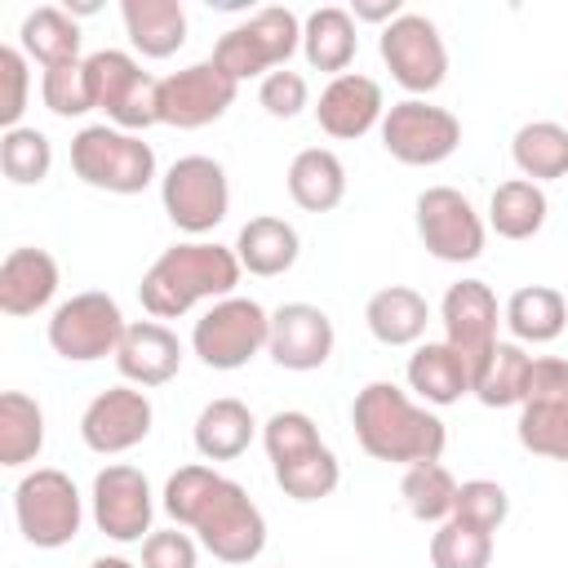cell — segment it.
<instances>
[{"instance_id":"obj_1","label":"cell","mask_w":568,"mask_h":568,"mask_svg":"<svg viewBox=\"0 0 568 568\" xmlns=\"http://www.w3.org/2000/svg\"><path fill=\"white\" fill-rule=\"evenodd\" d=\"M160 506L178 528H191L217 564H253L266 550V515L257 501L244 493V484L217 475L204 462L178 466L164 479Z\"/></svg>"},{"instance_id":"obj_2","label":"cell","mask_w":568,"mask_h":568,"mask_svg":"<svg viewBox=\"0 0 568 568\" xmlns=\"http://www.w3.org/2000/svg\"><path fill=\"white\" fill-rule=\"evenodd\" d=\"M351 426L373 462H390L404 470L417 462H439L448 444V426L439 422V413L395 382H368L351 404Z\"/></svg>"},{"instance_id":"obj_3","label":"cell","mask_w":568,"mask_h":568,"mask_svg":"<svg viewBox=\"0 0 568 568\" xmlns=\"http://www.w3.org/2000/svg\"><path fill=\"white\" fill-rule=\"evenodd\" d=\"M244 266L235 257V248L217 244V240H182L169 244L138 284V302L151 320H178L200 302H222L235 293Z\"/></svg>"},{"instance_id":"obj_4","label":"cell","mask_w":568,"mask_h":568,"mask_svg":"<svg viewBox=\"0 0 568 568\" xmlns=\"http://www.w3.org/2000/svg\"><path fill=\"white\" fill-rule=\"evenodd\" d=\"M262 448L271 457L275 484L293 501H320L342 484L337 453L320 439V426L302 408H280L262 422Z\"/></svg>"},{"instance_id":"obj_5","label":"cell","mask_w":568,"mask_h":568,"mask_svg":"<svg viewBox=\"0 0 568 568\" xmlns=\"http://www.w3.org/2000/svg\"><path fill=\"white\" fill-rule=\"evenodd\" d=\"M71 173L106 195H138L155 182V151L142 133L115 124H84L71 138Z\"/></svg>"},{"instance_id":"obj_6","label":"cell","mask_w":568,"mask_h":568,"mask_svg":"<svg viewBox=\"0 0 568 568\" xmlns=\"http://www.w3.org/2000/svg\"><path fill=\"white\" fill-rule=\"evenodd\" d=\"M302 49V18L284 4H266L217 36L213 62L235 80H266L271 71L288 67V58Z\"/></svg>"},{"instance_id":"obj_7","label":"cell","mask_w":568,"mask_h":568,"mask_svg":"<svg viewBox=\"0 0 568 568\" xmlns=\"http://www.w3.org/2000/svg\"><path fill=\"white\" fill-rule=\"evenodd\" d=\"M13 519L36 550H62L75 541L84 524V497L67 470L36 466L13 488Z\"/></svg>"},{"instance_id":"obj_8","label":"cell","mask_w":568,"mask_h":568,"mask_svg":"<svg viewBox=\"0 0 568 568\" xmlns=\"http://www.w3.org/2000/svg\"><path fill=\"white\" fill-rule=\"evenodd\" d=\"M271 342V311L253 297H222L213 302L195 328H191V351L204 368H217V373H235L244 368L248 359H257Z\"/></svg>"},{"instance_id":"obj_9","label":"cell","mask_w":568,"mask_h":568,"mask_svg":"<svg viewBox=\"0 0 568 568\" xmlns=\"http://www.w3.org/2000/svg\"><path fill=\"white\" fill-rule=\"evenodd\" d=\"M93 84V111H106V124L142 133L160 124V80L124 49H98L84 58Z\"/></svg>"},{"instance_id":"obj_10","label":"cell","mask_w":568,"mask_h":568,"mask_svg":"<svg viewBox=\"0 0 568 568\" xmlns=\"http://www.w3.org/2000/svg\"><path fill=\"white\" fill-rule=\"evenodd\" d=\"M160 204H164L169 222L182 235H191V240L209 235L231 213L226 169L213 155H182V160H173L164 169V178H160Z\"/></svg>"},{"instance_id":"obj_11","label":"cell","mask_w":568,"mask_h":568,"mask_svg":"<svg viewBox=\"0 0 568 568\" xmlns=\"http://www.w3.org/2000/svg\"><path fill=\"white\" fill-rule=\"evenodd\" d=\"M124 328H129V320H124L120 302L102 288H84V293L53 306L44 337H49L53 355H62L67 364H93L106 355L115 359Z\"/></svg>"},{"instance_id":"obj_12","label":"cell","mask_w":568,"mask_h":568,"mask_svg":"<svg viewBox=\"0 0 568 568\" xmlns=\"http://www.w3.org/2000/svg\"><path fill=\"white\" fill-rule=\"evenodd\" d=\"M377 133H382L386 155L408 169L444 164L462 146V120L448 106H435L426 98H404V102L386 106Z\"/></svg>"},{"instance_id":"obj_13","label":"cell","mask_w":568,"mask_h":568,"mask_svg":"<svg viewBox=\"0 0 568 568\" xmlns=\"http://www.w3.org/2000/svg\"><path fill=\"white\" fill-rule=\"evenodd\" d=\"M377 53H382L390 80L413 98L435 93L448 80V44H444L439 27L426 13H408L404 9L390 27H382Z\"/></svg>"},{"instance_id":"obj_14","label":"cell","mask_w":568,"mask_h":568,"mask_svg":"<svg viewBox=\"0 0 568 568\" xmlns=\"http://www.w3.org/2000/svg\"><path fill=\"white\" fill-rule=\"evenodd\" d=\"M413 222H417V240L430 257L439 262H475L484 253L488 240V222L479 217V209L470 204V195H462L457 186H426L413 204Z\"/></svg>"},{"instance_id":"obj_15","label":"cell","mask_w":568,"mask_h":568,"mask_svg":"<svg viewBox=\"0 0 568 568\" xmlns=\"http://www.w3.org/2000/svg\"><path fill=\"white\" fill-rule=\"evenodd\" d=\"M89 506H93V524L98 532H106L111 541L129 546V541H146L155 528V493L146 484V475L129 462H111L93 475V493H89Z\"/></svg>"},{"instance_id":"obj_16","label":"cell","mask_w":568,"mask_h":568,"mask_svg":"<svg viewBox=\"0 0 568 568\" xmlns=\"http://www.w3.org/2000/svg\"><path fill=\"white\" fill-rule=\"evenodd\" d=\"M240 84L209 58V62H191L173 75L160 80V124L169 129H204L213 120H222L235 102Z\"/></svg>"},{"instance_id":"obj_17","label":"cell","mask_w":568,"mask_h":568,"mask_svg":"<svg viewBox=\"0 0 568 568\" xmlns=\"http://www.w3.org/2000/svg\"><path fill=\"white\" fill-rule=\"evenodd\" d=\"M151 422H155V408H151L146 390L124 382V386H106L89 399V408L80 413V439H84V448L115 457V453L138 448L151 435Z\"/></svg>"},{"instance_id":"obj_18","label":"cell","mask_w":568,"mask_h":568,"mask_svg":"<svg viewBox=\"0 0 568 568\" xmlns=\"http://www.w3.org/2000/svg\"><path fill=\"white\" fill-rule=\"evenodd\" d=\"M439 324H444V342L470 364V377H475V368L497 346V324H501L497 293L484 280H457V284H448V293L439 302Z\"/></svg>"},{"instance_id":"obj_19","label":"cell","mask_w":568,"mask_h":568,"mask_svg":"<svg viewBox=\"0 0 568 568\" xmlns=\"http://www.w3.org/2000/svg\"><path fill=\"white\" fill-rule=\"evenodd\" d=\"M337 346V333H333V320L324 306L315 302H284L271 311V342H266V355L288 368V373H315L328 364Z\"/></svg>"},{"instance_id":"obj_20","label":"cell","mask_w":568,"mask_h":568,"mask_svg":"<svg viewBox=\"0 0 568 568\" xmlns=\"http://www.w3.org/2000/svg\"><path fill=\"white\" fill-rule=\"evenodd\" d=\"M386 115V98H382V84L373 75H359V71H346V75H333L324 89H320V102H315V120L328 138L337 142H355L364 138L368 129H377Z\"/></svg>"},{"instance_id":"obj_21","label":"cell","mask_w":568,"mask_h":568,"mask_svg":"<svg viewBox=\"0 0 568 568\" xmlns=\"http://www.w3.org/2000/svg\"><path fill=\"white\" fill-rule=\"evenodd\" d=\"M182 342H178V333L169 328V324H160V320H138V324H129L124 328V337H120V346H115V368H120V377L129 382V386H164V382H173L178 377V368H182Z\"/></svg>"},{"instance_id":"obj_22","label":"cell","mask_w":568,"mask_h":568,"mask_svg":"<svg viewBox=\"0 0 568 568\" xmlns=\"http://www.w3.org/2000/svg\"><path fill=\"white\" fill-rule=\"evenodd\" d=\"M58 284H62V275H58L53 253H44L36 244L9 248L0 262V311L13 320H27L53 302Z\"/></svg>"},{"instance_id":"obj_23","label":"cell","mask_w":568,"mask_h":568,"mask_svg":"<svg viewBox=\"0 0 568 568\" xmlns=\"http://www.w3.org/2000/svg\"><path fill=\"white\" fill-rule=\"evenodd\" d=\"M404 377H408V390L426 408H448L462 395H470V364L448 342H417Z\"/></svg>"},{"instance_id":"obj_24","label":"cell","mask_w":568,"mask_h":568,"mask_svg":"<svg viewBox=\"0 0 568 568\" xmlns=\"http://www.w3.org/2000/svg\"><path fill=\"white\" fill-rule=\"evenodd\" d=\"M235 257H240V266H244L248 275L271 280V275H284V271L297 266V257H302V235H297L293 222H284V217H275V213H257V217H248V222L240 226V235H235Z\"/></svg>"},{"instance_id":"obj_25","label":"cell","mask_w":568,"mask_h":568,"mask_svg":"<svg viewBox=\"0 0 568 568\" xmlns=\"http://www.w3.org/2000/svg\"><path fill=\"white\" fill-rule=\"evenodd\" d=\"M359 53V36H355V18L342 4H320L302 18V58L311 71H328V75H346V67Z\"/></svg>"},{"instance_id":"obj_26","label":"cell","mask_w":568,"mask_h":568,"mask_svg":"<svg viewBox=\"0 0 568 568\" xmlns=\"http://www.w3.org/2000/svg\"><path fill=\"white\" fill-rule=\"evenodd\" d=\"M364 324L382 346H417L430 324V302L408 284H386L364 302Z\"/></svg>"},{"instance_id":"obj_27","label":"cell","mask_w":568,"mask_h":568,"mask_svg":"<svg viewBox=\"0 0 568 568\" xmlns=\"http://www.w3.org/2000/svg\"><path fill=\"white\" fill-rule=\"evenodd\" d=\"M288 200L306 213H333L346 200V164L328 146H306L288 160Z\"/></svg>"},{"instance_id":"obj_28","label":"cell","mask_w":568,"mask_h":568,"mask_svg":"<svg viewBox=\"0 0 568 568\" xmlns=\"http://www.w3.org/2000/svg\"><path fill=\"white\" fill-rule=\"evenodd\" d=\"M257 435V422L248 413L244 399L235 395H222V399H209L191 426V439H195V453L204 462H235L240 453H248Z\"/></svg>"},{"instance_id":"obj_29","label":"cell","mask_w":568,"mask_h":568,"mask_svg":"<svg viewBox=\"0 0 568 568\" xmlns=\"http://www.w3.org/2000/svg\"><path fill=\"white\" fill-rule=\"evenodd\" d=\"M124 36L142 58H173L186 44L182 0H120Z\"/></svg>"},{"instance_id":"obj_30","label":"cell","mask_w":568,"mask_h":568,"mask_svg":"<svg viewBox=\"0 0 568 568\" xmlns=\"http://www.w3.org/2000/svg\"><path fill=\"white\" fill-rule=\"evenodd\" d=\"M501 320L519 346H546L568 328V297L550 284H524L506 297Z\"/></svg>"},{"instance_id":"obj_31","label":"cell","mask_w":568,"mask_h":568,"mask_svg":"<svg viewBox=\"0 0 568 568\" xmlns=\"http://www.w3.org/2000/svg\"><path fill=\"white\" fill-rule=\"evenodd\" d=\"M18 49L31 62H40L44 71L67 67V62H80V22L62 4H40V9H31L22 18Z\"/></svg>"},{"instance_id":"obj_32","label":"cell","mask_w":568,"mask_h":568,"mask_svg":"<svg viewBox=\"0 0 568 568\" xmlns=\"http://www.w3.org/2000/svg\"><path fill=\"white\" fill-rule=\"evenodd\" d=\"M528 373H532V355L519 342H497L488 351V359L475 368L470 377V395L484 408H524L528 399Z\"/></svg>"},{"instance_id":"obj_33","label":"cell","mask_w":568,"mask_h":568,"mask_svg":"<svg viewBox=\"0 0 568 568\" xmlns=\"http://www.w3.org/2000/svg\"><path fill=\"white\" fill-rule=\"evenodd\" d=\"M510 160L519 169V178L528 182H555L568 178V124L559 120H528L515 129L510 138Z\"/></svg>"},{"instance_id":"obj_34","label":"cell","mask_w":568,"mask_h":568,"mask_svg":"<svg viewBox=\"0 0 568 568\" xmlns=\"http://www.w3.org/2000/svg\"><path fill=\"white\" fill-rule=\"evenodd\" d=\"M546 213H550V200L537 182L528 178H510L493 191L488 200V226L501 235V240H532L541 226H546Z\"/></svg>"},{"instance_id":"obj_35","label":"cell","mask_w":568,"mask_h":568,"mask_svg":"<svg viewBox=\"0 0 568 568\" xmlns=\"http://www.w3.org/2000/svg\"><path fill=\"white\" fill-rule=\"evenodd\" d=\"M44 448V408L40 399L22 395V390H4L0 395V466L18 470L27 462H36Z\"/></svg>"},{"instance_id":"obj_36","label":"cell","mask_w":568,"mask_h":568,"mask_svg":"<svg viewBox=\"0 0 568 568\" xmlns=\"http://www.w3.org/2000/svg\"><path fill=\"white\" fill-rule=\"evenodd\" d=\"M399 497L408 506L413 519L422 524H444L453 519V501H457V479L444 462H417L404 470L399 479Z\"/></svg>"},{"instance_id":"obj_37","label":"cell","mask_w":568,"mask_h":568,"mask_svg":"<svg viewBox=\"0 0 568 568\" xmlns=\"http://www.w3.org/2000/svg\"><path fill=\"white\" fill-rule=\"evenodd\" d=\"M53 169V142L36 124H18L0 133V173L13 186H40Z\"/></svg>"},{"instance_id":"obj_38","label":"cell","mask_w":568,"mask_h":568,"mask_svg":"<svg viewBox=\"0 0 568 568\" xmlns=\"http://www.w3.org/2000/svg\"><path fill=\"white\" fill-rule=\"evenodd\" d=\"M515 435L528 453L550 457V462H568V399H550V404H524Z\"/></svg>"},{"instance_id":"obj_39","label":"cell","mask_w":568,"mask_h":568,"mask_svg":"<svg viewBox=\"0 0 568 568\" xmlns=\"http://www.w3.org/2000/svg\"><path fill=\"white\" fill-rule=\"evenodd\" d=\"M493 564V532L470 528L462 519H444L430 532V568H488Z\"/></svg>"},{"instance_id":"obj_40","label":"cell","mask_w":568,"mask_h":568,"mask_svg":"<svg viewBox=\"0 0 568 568\" xmlns=\"http://www.w3.org/2000/svg\"><path fill=\"white\" fill-rule=\"evenodd\" d=\"M40 102H44L58 120H75V115L93 111V84H89V67H84V58L44 71V75H40Z\"/></svg>"},{"instance_id":"obj_41","label":"cell","mask_w":568,"mask_h":568,"mask_svg":"<svg viewBox=\"0 0 568 568\" xmlns=\"http://www.w3.org/2000/svg\"><path fill=\"white\" fill-rule=\"evenodd\" d=\"M510 515V493L497 484V479H466L457 484V501H453V519L470 524V528H484V532H497Z\"/></svg>"},{"instance_id":"obj_42","label":"cell","mask_w":568,"mask_h":568,"mask_svg":"<svg viewBox=\"0 0 568 568\" xmlns=\"http://www.w3.org/2000/svg\"><path fill=\"white\" fill-rule=\"evenodd\" d=\"M31 89V58L18 44H0V124L18 129Z\"/></svg>"},{"instance_id":"obj_43","label":"cell","mask_w":568,"mask_h":568,"mask_svg":"<svg viewBox=\"0 0 568 568\" xmlns=\"http://www.w3.org/2000/svg\"><path fill=\"white\" fill-rule=\"evenodd\" d=\"M257 102H262L266 115L293 120V115H302V111L311 106V84H306L302 71L280 67V71H271L266 80H257Z\"/></svg>"},{"instance_id":"obj_44","label":"cell","mask_w":568,"mask_h":568,"mask_svg":"<svg viewBox=\"0 0 568 568\" xmlns=\"http://www.w3.org/2000/svg\"><path fill=\"white\" fill-rule=\"evenodd\" d=\"M200 564V541L182 528H155L142 541V568H195Z\"/></svg>"},{"instance_id":"obj_45","label":"cell","mask_w":568,"mask_h":568,"mask_svg":"<svg viewBox=\"0 0 568 568\" xmlns=\"http://www.w3.org/2000/svg\"><path fill=\"white\" fill-rule=\"evenodd\" d=\"M550 399H568V359L537 355L532 373H528V399L524 404H550Z\"/></svg>"},{"instance_id":"obj_46","label":"cell","mask_w":568,"mask_h":568,"mask_svg":"<svg viewBox=\"0 0 568 568\" xmlns=\"http://www.w3.org/2000/svg\"><path fill=\"white\" fill-rule=\"evenodd\" d=\"M399 13H404L399 0H355L351 4V18L355 22H377V27H390Z\"/></svg>"},{"instance_id":"obj_47","label":"cell","mask_w":568,"mask_h":568,"mask_svg":"<svg viewBox=\"0 0 568 568\" xmlns=\"http://www.w3.org/2000/svg\"><path fill=\"white\" fill-rule=\"evenodd\" d=\"M89 568H138V564H129L124 555H98V559H89Z\"/></svg>"},{"instance_id":"obj_48","label":"cell","mask_w":568,"mask_h":568,"mask_svg":"<svg viewBox=\"0 0 568 568\" xmlns=\"http://www.w3.org/2000/svg\"><path fill=\"white\" fill-rule=\"evenodd\" d=\"M564 297H568V293H564Z\"/></svg>"}]
</instances>
